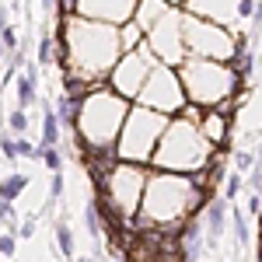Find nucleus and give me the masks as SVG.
Listing matches in <instances>:
<instances>
[{
  "label": "nucleus",
  "instance_id": "obj_1",
  "mask_svg": "<svg viewBox=\"0 0 262 262\" xmlns=\"http://www.w3.org/2000/svg\"><path fill=\"white\" fill-rule=\"evenodd\" d=\"M63 32L74 35V39H67L63 63H70V56H74V67L67 70V77H74V81L88 77L95 88H101V77L112 70V60L122 49V35H116L108 25H88V21H67Z\"/></svg>",
  "mask_w": 262,
  "mask_h": 262
},
{
  "label": "nucleus",
  "instance_id": "obj_2",
  "mask_svg": "<svg viewBox=\"0 0 262 262\" xmlns=\"http://www.w3.org/2000/svg\"><path fill=\"white\" fill-rule=\"evenodd\" d=\"M129 119V108H126V95L119 91H91L81 105V137L91 150H112V140L122 137V126Z\"/></svg>",
  "mask_w": 262,
  "mask_h": 262
},
{
  "label": "nucleus",
  "instance_id": "obj_3",
  "mask_svg": "<svg viewBox=\"0 0 262 262\" xmlns=\"http://www.w3.org/2000/svg\"><path fill=\"white\" fill-rule=\"evenodd\" d=\"M203 185L196 179H179V175H154L143 192V221L171 224L189 217V210L200 203Z\"/></svg>",
  "mask_w": 262,
  "mask_h": 262
},
{
  "label": "nucleus",
  "instance_id": "obj_4",
  "mask_svg": "<svg viewBox=\"0 0 262 262\" xmlns=\"http://www.w3.org/2000/svg\"><path fill=\"white\" fill-rule=\"evenodd\" d=\"M179 77H182L185 95L192 101H200V105H221V101L234 91V84L242 81V77L234 74V67H221V63H213V60L182 63Z\"/></svg>",
  "mask_w": 262,
  "mask_h": 262
},
{
  "label": "nucleus",
  "instance_id": "obj_5",
  "mask_svg": "<svg viewBox=\"0 0 262 262\" xmlns=\"http://www.w3.org/2000/svg\"><path fill=\"white\" fill-rule=\"evenodd\" d=\"M164 129V116L158 108H133L129 119L122 126V137H119V154L126 161H154V143Z\"/></svg>",
  "mask_w": 262,
  "mask_h": 262
},
{
  "label": "nucleus",
  "instance_id": "obj_6",
  "mask_svg": "<svg viewBox=\"0 0 262 262\" xmlns=\"http://www.w3.org/2000/svg\"><path fill=\"white\" fill-rule=\"evenodd\" d=\"M143 192H147L143 175L133 164H116V168L101 171V196H105V203L112 210L126 213V217L137 210V203H143Z\"/></svg>",
  "mask_w": 262,
  "mask_h": 262
},
{
  "label": "nucleus",
  "instance_id": "obj_7",
  "mask_svg": "<svg viewBox=\"0 0 262 262\" xmlns=\"http://www.w3.org/2000/svg\"><path fill=\"white\" fill-rule=\"evenodd\" d=\"M137 98L150 108H158V112H164V108H182V77H175L168 67H154V74L147 77V84H143V91L137 95Z\"/></svg>",
  "mask_w": 262,
  "mask_h": 262
},
{
  "label": "nucleus",
  "instance_id": "obj_8",
  "mask_svg": "<svg viewBox=\"0 0 262 262\" xmlns=\"http://www.w3.org/2000/svg\"><path fill=\"white\" fill-rule=\"evenodd\" d=\"M140 0H77L81 18H101V21H126L137 14Z\"/></svg>",
  "mask_w": 262,
  "mask_h": 262
},
{
  "label": "nucleus",
  "instance_id": "obj_9",
  "mask_svg": "<svg viewBox=\"0 0 262 262\" xmlns=\"http://www.w3.org/2000/svg\"><path fill=\"white\" fill-rule=\"evenodd\" d=\"M168 14H171V11H168V4H164V0H140V7H137V25L150 35V32H154Z\"/></svg>",
  "mask_w": 262,
  "mask_h": 262
},
{
  "label": "nucleus",
  "instance_id": "obj_10",
  "mask_svg": "<svg viewBox=\"0 0 262 262\" xmlns=\"http://www.w3.org/2000/svg\"><path fill=\"white\" fill-rule=\"evenodd\" d=\"M210 4L217 7V18L224 21V18H234V14H238V4H242V0H192V4H189V11L206 18V14H210Z\"/></svg>",
  "mask_w": 262,
  "mask_h": 262
},
{
  "label": "nucleus",
  "instance_id": "obj_11",
  "mask_svg": "<svg viewBox=\"0 0 262 262\" xmlns=\"http://www.w3.org/2000/svg\"><path fill=\"white\" fill-rule=\"evenodd\" d=\"M224 221H227V203H210V206H206V217H203L210 242H217L224 234Z\"/></svg>",
  "mask_w": 262,
  "mask_h": 262
},
{
  "label": "nucleus",
  "instance_id": "obj_12",
  "mask_svg": "<svg viewBox=\"0 0 262 262\" xmlns=\"http://www.w3.org/2000/svg\"><path fill=\"white\" fill-rule=\"evenodd\" d=\"M200 242H203L200 224H185L182 227V262H192L200 255Z\"/></svg>",
  "mask_w": 262,
  "mask_h": 262
},
{
  "label": "nucleus",
  "instance_id": "obj_13",
  "mask_svg": "<svg viewBox=\"0 0 262 262\" xmlns=\"http://www.w3.org/2000/svg\"><path fill=\"white\" fill-rule=\"evenodd\" d=\"M28 185V179L25 175H7L4 179V189H0V210H4V217H11V203H14V196H21V189Z\"/></svg>",
  "mask_w": 262,
  "mask_h": 262
},
{
  "label": "nucleus",
  "instance_id": "obj_14",
  "mask_svg": "<svg viewBox=\"0 0 262 262\" xmlns=\"http://www.w3.org/2000/svg\"><path fill=\"white\" fill-rule=\"evenodd\" d=\"M56 140H60V116L49 105H42V147H56Z\"/></svg>",
  "mask_w": 262,
  "mask_h": 262
},
{
  "label": "nucleus",
  "instance_id": "obj_15",
  "mask_svg": "<svg viewBox=\"0 0 262 262\" xmlns=\"http://www.w3.org/2000/svg\"><path fill=\"white\" fill-rule=\"evenodd\" d=\"M200 129H203V137L213 143V147H221V143H224V133H227V126H224V116H221V112H210V116L200 122Z\"/></svg>",
  "mask_w": 262,
  "mask_h": 262
},
{
  "label": "nucleus",
  "instance_id": "obj_16",
  "mask_svg": "<svg viewBox=\"0 0 262 262\" xmlns=\"http://www.w3.org/2000/svg\"><path fill=\"white\" fill-rule=\"evenodd\" d=\"M35 101V67L25 70V77H18V105H32Z\"/></svg>",
  "mask_w": 262,
  "mask_h": 262
},
{
  "label": "nucleus",
  "instance_id": "obj_17",
  "mask_svg": "<svg viewBox=\"0 0 262 262\" xmlns=\"http://www.w3.org/2000/svg\"><path fill=\"white\" fill-rule=\"evenodd\" d=\"M56 245H60L63 259H74V238H70V224L67 221L56 224Z\"/></svg>",
  "mask_w": 262,
  "mask_h": 262
},
{
  "label": "nucleus",
  "instance_id": "obj_18",
  "mask_svg": "<svg viewBox=\"0 0 262 262\" xmlns=\"http://www.w3.org/2000/svg\"><path fill=\"white\" fill-rule=\"evenodd\" d=\"M42 164H46V168H49V171H60V164H63V158H60V150H56V147H42Z\"/></svg>",
  "mask_w": 262,
  "mask_h": 262
},
{
  "label": "nucleus",
  "instance_id": "obj_19",
  "mask_svg": "<svg viewBox=\"0 0 262 262\" xmlns=\"http://www.w3.org/2000/svg\"><path fill=\"white\" fill-rule=\"evenodd\" d=\"M234 234H238V245H248V238H252L248 234V221H245L238 210H234Z\"/></svg>",
  "mask_w": 262,
  "mask_h": 262
},
{
  "label": "nucleus",
  "instance_id": "obj_20",
  "mask_svg": "<svg viewBox=\"0 0 262 262\" xmlns=\"http://www.w3.org/2000/svg\"><path fill=\"white\" fill-rule=\"evenodd\" d=\"M7 122H11V129H14V133L21 137V133L28 129V116H25V108H18V112H11V119H7Z\"/></svg>",
  "mask_w": 262,
  "mask_h": 262
},
{
  "label": "nucleus",
  "instance_id": "obj_21",
  "mask_svg": "<svg viewBox=\"0 0 262 262\" xmlns=\"http://www.w3.org/2000/svg\"><path fill=\"white\" fill-rule=\"evenodd\" d=\"M84 221H88V227H91V234H95V242H98V234H101V224H98V210H95V206H88V210H84Z\"/></svg>",
  "mask_w": 262,
  "mask_h": 262
},
{
  "label": "nucleus",
  "instance_id": "obj_22",
  "mask_svg": "<svg viewBox=\"0 0 262 262\" xmlns=\"http://www.w3.org/2000/svg\"><path fill=\"white\" fill-rule=\"evenodd\" d=\"M14 154H18V158H35V154H39V150H32V143L28 140H14Z\"/></svg>",
  "mask_w": 262,
  "mask_h": 262
},
{
  "label": "nucleus",
  "instance_id": "obj_23",
  "mask_svg": "<svg viewBox=\"0 0 262 262\" xmlns=\"http://www.w3.org/2000/svg\"><path fill=\"white\" fill-rule=\"evenodd\" d=\"M238 189H242V175H231V179H227V189H224V200H234Z\"/></svg>",
  "mask_w": 262,
  "mask_h": 262
},
{
  "label": "nucleus",
  "instance_id": "obj_24",
  "mask_svg": "<svg viewBox=\"0 0 262 262\" xmlns=\"http://www.w3.org/2000/svg\"><path fill=\"white\" fill-rule=\"evenodd\" d=\"M4 49L11 53V49H18V35H14V28L11 25H4Z\"/></svg>",
  "mask_w": 262,
  "mask_h": 262
},
{
  "label": "nucleus",
  "instance_id": "obj_25",
  "mask_svg": "<svg viewBox=\"0 0 262 262\" xmlns=\"http://www.w3.org/2000/svg\"><path fill=\"white\" fill-rule=\"evenodd\" d=\"M0 252H4V259H11V255H14V234H11V231L0 238Z\"/></svg>",
  "mask_w": 262,
  "mask_h": 262
},
{
  "label": "nucleus",
  "instance_id": "obj_26",
  "mask_svg": "<svg viewBox=\"0 0 262 262\" xmlns=\"http://www.w3.org/2000/svg\"><path fill=\"white\" fill-rule=\"evenodd\" d=\"M234 164H238V171H248V168L255 164V158H252L248 150H238V158H234Z\"/></svg>",
  "mask_w": 262,
  "mask_h": 262
},
{
  "label": "nucleus",
  "instance_id": "obj_27",
  "mask_svg": "<svg viewBox=\"0 0 262 262\" xmlns=\"http://www.w3.org/2000/svg\"><path fill=\"white\" fill-rule=\"evenodd\" d=\"M60 192H63V175H60V171H53V182H49V196H53V200H60Z\"/></svg>",
  "mask_w": 262,
  "mask_h": 262
},
{
  "label": "nucleus",
  "instance_id": "obj_28",
  "mask_svg": "<svg viewBox=\"0 0 262 262\" xmlns=\"http://www.w3.org/2000/svg\"><path fill=\"white\" fill-rule=\"evenodd\" d=\"M39 60H42V63L53 60V42H49V39H42V46H39Z\"/></svg>",
  "mask_w": 262,
  "mask_h": 262
},
{
  "label": "nucleus",
  "instance_id": "obj_29",
  "mask_svg": "<svg viewBox=\"0 0 262 262\" xmlns=\"http://www.w3.org/2000/svg\"><path fill=\"white\" fill-rule=\"evenodd\" d=\"M248 14H252V0H242L238 4V18H248Z\"/></svg>",
  "mask_w": 262,
  "mask_h": 262
},
{
  "label": "nucleus",
  "instance_id": "obj_30",
  "mask_svg": "<svg viewBox=\"0 0 262 262\" xmlns=\"http://www.w3.org/2000/svg\"><path fill=\"white\" fill-rule=\"evenodd\" d=\"M77 262H91V259H77Z\"/></svg>",
  "mask_w": 262,
  "mask_h": 262
},
{
  "label": "nucleus",
  "instance_id": "obj_31",
  "mask_svg": "<svg viewBox=\"0 0 262 262\" xmlns=\"http://www.w3.org/2000/svg\"><path fill=\"white\" fill-rule=\"evenodd\" d=\"M259 252H262V248H259Z\"/></svg>",
  "mask_w": 262,
  "mask_h": 262
}]
</instances>
